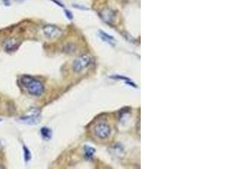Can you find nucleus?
<instances>
[{
  "label": "nucleus",
  "instance_id": "f257e3e1",
  "mask_svg": "<svg viewBox=\"0 0 225 169\" xmlns=\"http://www.w3.org/2000/svg\"><path fill=\"white\" fill-rule=\"evenodd\" d=\"M20 82L27 89L30 95L39 96L44 92L43 84L40 80L30 75H23L20 77Z\"/></svg>",
  "mask_w": 225,
  "mask_h": 169
},
{
  "label": "nucleus",
  "instance_id": "f03ea898",
  "mask_svg": "<svg viewBox=\"0 0 225 169\" xmlns=\"http://www.w3.org/2000/svg\"><path fill=\"white\" fill-rule=\"evenodd\" d=\"M93 63V58L89 55H83L78 57L73 63V70L76 73H80L87 69Z\"/></svg>",
  "mask_w": 225,
  "mask_h": 169
},
{
  "label": "nucleus",
  "instance_id": "7ed1b4c3",
  "mask_svg": "<svg viewBox=\"0 0 225 169\" xmlns=\"http://www.w3.org/2000/svg\"><path fill=\"white\" fill-rule=\"evenodd\" d=\"M95 135L101 139H105L111 135V128L105 121H99L95 126Z\"/></svg>",
  "mask_w": 225,
  "mask_h": 169
},
{
  "label": "nucleus",
  "instance_id": "20e7f679",
  "mask_svg": "<svg viewBox=\"0 0 225 169\" xmlns=\"http://www.w3.org/2000/svg\"><path fill=\"white\" fill-rule=\"evenodd\" d=\"M41 119V113L38 109L34 108V109L30 110L28 115L26 116L20 117L19 119V121L21 123H26V124H29V125H33V124H36L40 122Z\"/></svg>",
  "mask_w": 225,
  "mask_h": 169
},
{
  "label": "nucleus",
  "instance_id": "39448f33",
  "mask_svg": "<svg viewBox=\"0 0 225 169\" xmlns=\"http://www.w3.org/2000/svg\"><path fill=\"white\" fill-rule=\"evenodd\" d=\"M43 33L49 39H55L62 35V30L54 25H46L43 27Z\"/></svg>",
  "mask_w": 225,
  "mask_h": 169
},
{
  "label": "nucleus",
  "instance_id": "423d86ee",
  "mask_svg": "<svg viewBox=\"0 0 225 169\" xmlns=\"http://www.w3.org/2000/svg\"><path fill=\"white\" fill-rule=\"evenodd\" d=\"M100 15H101V19L104 20L105 23L108 25H112L115 22L116 20V12L114 10H111V9H104L100 12Z\"/></svg>",
  "mask_w": 225,
  "mask_h": 169
},
{
  "label": "nucleus",
  "instance_id": "0eeeda50",
  "mask_svg": "<svg viewBox=\"0 0 225 169\" xmlns=\"http://www.w3.org/2000/svg\"><path fill=\"white\" fill-rule=\"evenodd\" d=\"M20 43L15 39H8L3 42V47L6 52H13L18 49Z\"/></svg>",
  "mask_w": 225,
  "mask_h": 169
},
{
  "label": "nucleus",
  "instance_id": "6e6552de",
  "mask_svg": "<svg viewBox=\"0 0 225 169\" xmlns=\"http://www.w3.org/2000/svg\"><path fill=\"white\" fill-rule=\"evenodd\" d=\"M99 33H100V36H101V38L102 40L108 42L110 45H114L115 39L112 36H110L109 34L105 33V32H104V31H102V30H101L99 31Z\"/></svg>",
  "mask_w": 225,
  "mask_h": 169
},
{
  "label": "nucleus",
  "instance_id": "1a4fd4ad",
  "mask_svg": "<svg viewBox=\"0 0 225 169\" xmlns=\"http://www.w3.org/2000/svg\"><path fill=\"white\" fill-rule=\"evenodd\" d=\"M41 134L45 139H50L52 138V131L51 129L46 128V127H43L41 129Z\"/></svg>",
  "mask_w": 225,
  "mask_h": 169
},
{
  "label": "nucleus",
  "instance_id": "9d476101",
  "mask_svg": "<svg viewBox=\"0 0 225 169\" xmlns=\"http://www.w3.org/2000/svg\"><path fill=\"white\" fill-rule=\"evenodd\" d=\"M95 150L92 147H89V146H86L85 147V156L87 158H91L93 154L95 153Z\"/></svg>",
  "mask_w": 225,
  "mask_h": 169
},
{
  "label": "nucleus",
  "instance_id": "9b49d317",
  "mask_svg": "<svg viewBox=\"0 0 225 169\" xmlns=\"http://www.w3.org/2000/svg\"><path fill=\"white\" fill-rule=\"evenodd\" d=\"M24 150V157H25V161L26 162H29L30 158H31V154H30V150L26 147V146H24L23 147Z\"/></svg>",
  "mask_w": 225,
  "mask_h": 169
},
{
  "label": "nucleus",
  "instance_id": "f8f14e48",
  "mask_svg": "<svg viewBox=\"0 0 225 169\" xmlns=\"http://www.w3.org/2000/svg\"><path fill=\"white\" fill-rule=\"evenodd\" d=\"M65 12H66V14H67V16H68V18H69V20H72L73 19L72 13H71V12H69V11H68L67 10H65Z\"/></svg>",
  "mask_w": 225,
  "mask_h": 169
},
{
  "label": "nucleus",
  "instance_id": "ddd939ff",
  "mask_svg": "<svg viewBox=\"0 0 225 169\" xmlns=\"http://www.w3.org/2000/svg\"><path fill=\"white\" fill-rule=\"evenodd\" d=\"M0 121H1V119H0Z\"/></svg>",
  "mask_w": 225,
  "mask_h": 169
}]
</instances>
